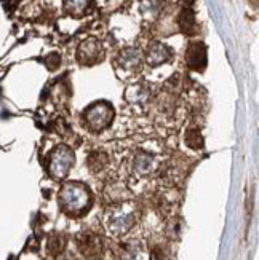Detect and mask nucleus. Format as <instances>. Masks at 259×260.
<instances>
[{"label":"nucleus","mask_w":259,"mask_h":260,"mask_svg":"<svg viewBox=\"0 0 259 260\" xmlns=\"http://www.w3.org/2000/svg\"><path fill=\"white\" fill-rule=\"evenodd\" d=\"M60 206L67 216H82L92 206L90 190L78 182L66 184L60 190Z\"/></svg>","instance_id":"1"},{"label":"nucleus","mask_w":259,"mask_h":260,"mask_svg":"<svg viewBox=\"0 0 259 260\" xmlns=\"http://www.w3.org/2000/svg\"><path fill=\"white\" fill-rule=\"evenodd\" d=\"M106 229L110 235L120 236L125 235L136 222V209L130 203L120 205L114 209H110L106 216Z\"/></svg>","instance_id":"2"},{"label":"nucleus","mask_w":259,"mask_h":260,"mask_svg":"<svg viewBox=\"0 0 259 260\" xmlns=\"http://www.w3.org/2000/svg\"><path fill=\"white\" fill-rule=\"evenodd\" d=\"M74 152L67 145H60L50 153L48 158V173L53 179L61 180L69 174L74 166Z\"/></svg>","instance_id":"3"},{"label":"nucleus","mask_w":259,"mask_h":260,"mask_svg":"<svg viewBox=\"0 0 259 260\" xmlns=\"http://www.w3.org/2000/svg\"><path fill=\"white\" fill-rule=\"evenodd\" d=\"M83 118L87 126L92 131H103L110 125L112 118H114V109L106 101H99V103H95L85 110Z\"/></svg>","instance_id":"4"},{"label":"nucleus","mask_w":259,"mask_h":260,"mask_svg":"<svg viewBox=\"0 0 259 260\" xmlns=\"http://www.w3.org/2000/svg\"><path fill=\"white\" fill-rule=\"evenodd\" d=\"M75 244L78 247L82 255L85 257H98L101 252H103V241L98 235L92 233V232H85L77 235L75 238Z\"/></svg>","instance_id":"5"},{"label":"nucleus","mask_w":259,"mask_h":260,"mask_svg":"<svg viewBox=\"0 0 259 260\" xmlns=\"http://www.w3.org/2000/svg\"><path fill=\"white\" fill-rule=\"evenodd\" d=\"M101 56H103V47H101V43L95 39H88V40L82 42L80 47H78V51H77L78 61L87 66H92V64L98 62L101 59Z\"/></svg>","instance_id":"6"},{"label":"nucleus","mask_w":259,"mask_h":260,"mask_svg":"<svg viewBox=\"0 0 259 260\" xmlns=\"http://www.w3.org/2000/svg\"><path fill=\"white\" fill-rule=\"evenodd\" d=\"M186 62L190 69L194 71H202L207 64V48L204 43H192L189 45V48L186 51Z\"/></svg>","instance_id":"7"},{"label":"nucleus","mask_w":259,"mask_h":260,"mask_svg":"<svg viewBox=\"0 0 259 260\" xmlns=\"http://www.w3.org/2000/svg\"><path fill=\"white\" fill-rule=\"evenodd\" d=\"M155 169V158L148 153V152H144V150H139L136 153V156H134V160H133V171L134 174H138V176H149L152 171Z\"/></svg>","instance_id":"8"},{"label":"nucleus","mask_w":259,"mask_h":260,"mask_svg":"<svg viewBox=\"0 0 259 260\" xmlns=\"http://www.w3.org/2000/svg\"><path fill=\"white\" fill-rule=\"evenodd\" d=\"M171 58V50L163 43H152L148 48V62L149 66H160Z\"/></svg>","instance_id":"9"},{"label":"nucleus","mask_w":259,"mask_h":260,"mask_svg":"<svg viewBox=\"0 0 259 260\" xmlns=\"http://www.w3.org/2000/svg\"><path fill=\"white\" fill-rule=\"evenodd\" d=\"M119 62L122 66V69L125 71H136L139 67V62H141V58H139V53L133 48H127L125 51H122V54L119 56Z\"/></svg>","instance_id":"10"},{"label":"nucleus","mask_w":259,"mask_h":260,"mask_svg":"<svg viewBox=\"0 0 259 260\" xmlns=\"http://www.w3.org/2000/svg\"><path fill=\"white\" fill-rule=\"evenodd\" d=\"M107 163H109V156L104 152H92L87 158V166L90 171H93V173L103 171L107 166Z\"/></svg>","instance_id":"11"},{"label":"nucleus","mask_w":259,"mask_h":260,"mask_svg":"<svg viewBox=\"0 0 259 260\" xmlns=\"http://www.w3.org/2000/svg\"><path fill=\"white\" fill-rule=\"evenodd\" d=\"M125 96L133 104H142V103H146V99L149 98V89L144 85H131L127 89Z\"/></svg>","instance_id":"12"},{"label":"nucleus","mask_w":259,"mask_h":260,"mask_svg":"<svg viewBox=\"0 0 259 260\" xmlns=\"http://www.w3.org/2000/svg\"><path fill=\"white\" fill-rule=\"evenodd\" d=\"M92 0H64V8L72 16H82L88 10Z\"/></svg>","instance_id":"13"},{"label":"nucleus","mask_w":259,"mask_h":260,"mask_svg":"<svg viewBox=\"0 0 259 260\" xmlns=\"http://www.w3.org/2000/svg\"><path fill=\"white\" fill-rule=\"evenodd\" d=\"M64 246H66V240H64V236L63 235H58V233H54L51 235L48 241H47V251L50 255L56 257V255H60L64 249Z\"/></svg>","instance_id":"14"},{"label":"nucleus","mask_w":259,"mask_h":260,"mask_svg":"<svg viewBox=\"0 0 259 260\" xmlns=\"http://www.w3.org/2000/svg\"><path fill=\"white\" fill-rule=\"evenodd\" d=\"M179 26L181 29L186 32V34H192L195 32V18H194V13L190 10H183L181 16H179Z\"/></svg>","instance_id":"15"},{"label":"nucleus","mask_w":259,"mask_h":260,"mask_svg":"<svg viewBox=\"0 0 259 260\" xmlns=\"http://www.w3.org/2000/svg\"><path fill=\"white\" fill-rule=\"evenodd\" d=\"M186 144L194 150H200L204 147V138L198 129H189L186 133Z\"/></svg>","instance_id":"16"},{"label":"nucleus","mask_w":259,"mask_h":260,"mask_svg":"<svg viewBox=\"0 0 259 260\" xmlns=\"http://www.w3.org/2000/svg\"><path fill=\"white\" fill-rule=\"evenodd\" d=\"M120 260H141V251L138 249V246L134 244L125 246V249L122 251Z\"/></svg>","instance_id":"17"},{"label":"nucleus","mask_w":259,"mask_h":260,"mask_svg":"<svg viewBox=\"0 0 259 260\" xmlns=\"http://www.w3.org/2000/svg\"><path fill=\"white\" fill-rule=\"evenodd\" d=\"M186 2H187V4H192V2H194V0H186Z\"/></svg>","instance_id":"18"},{"label":"nucleus","mask_w":259,"mask_h":260,"mask_svg":"<svg viewBox=\"0 0 259 260\" xmlns=\"http://www.w3.org/2000/svg\"><path fill=\"white\" fill-rule=\"evenodd\" d=\"M63 260H69V258H63Z\"/></svg>","instance_id":"19"}]
</instances>
